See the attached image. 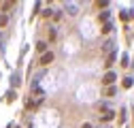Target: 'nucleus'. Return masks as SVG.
I'll return each instance as SVG.
<instances>
[{
	"label": "nucleus",
	"instance_id": "nucleus-1",
	"mask_svg": "<svg viewBox=\"0 0 134 128\" xmlns=\"http://www.w3.org/2000/svg\"><path fill=\"white\" fill-rule=\"evenodd\" d=\"M49 62H53V54H51V51H47V54L41 56V64H43V66H45V64H49Z\"/></svg>",
	"mask_w": 134,
	"mask_h": 128
},
{
	"label": "nucleus",
	"instance_id": "nucleus-2",
	"mask_svg": "<svg viewBox=\"0 0 134 128\" xmlns=\"http://www.w3.org/2000/svg\"><path fill=\"white\" fill-rule=\"evenodd\" d=\"M102 81H104L107 86H109V83H113V81H115V73H111V71H109V73L102 77Z\"/></svg>",
	"mask_w": 134,
	"mask_h": 128
},
{
	"label": "nucleus",
	"instance_id": "nucleus-3",
	"mask_svg": "<svg viewBox=\"0 0 134 128\" xmlns=\"http://www.w3.org/2000/svg\"><path fill=\"white\" fill-rule=\"evenodd\" d=\"M38 103H41V100H30V103H26V107H28V109H36Z\"/></svg>",
	"mask_w": 134,
	"mask_h": 128
},
{
	"label": "nucleus",
	"instance_id": "nucleus-4",
	"mask_svg": "<svg viewBox=\"0 0 134 128\" xmlns=\"http://www.w3.org/2000/svg\"><path fill=\"white\" fill-rule=\"evenodd\" d=\"M7 24H9V17H7V15H0V28L7 26Z\"/></svg>",
	"mask_w": 134,
	"mask_h": 128
},
{
	"label": "nucleus",
	"instance_id": "nucleus-5",
	"mask_svg": "<svg viewBox=\"0 0 134 128\" xmlns=\"http://www.w3.org/2000/svg\"><path fill=\"white\" fill-rule=\"evenodd\" d=\"M45 47H47V45H45L43 41H38V43H36V49H38V51H45Z\"/></svg>",
	"mask_w": 134,
	"mask_h": 128
},
{
	"label": "nucleus",
	"instance_id": "nucleus-6",
	"mask_svg": "<svg viewBox=\"0 0 134 128\" xmlns=\"http://www.w3.org/2000/svg\"><path fill=\"white\" fill-rule=\"evenodd\" d=\"M104 94H107V96H113V94H115V88H107Z\"/></svg>",
	"mask_w": 134,
	"mask_h": 128
},
{
	"label": "nucleus",
	"instance_id": "nucleus-7",
	"mask_svg": "<svg viewBox=\"0 0 134 128\" xmlns=\"http://www.w3.org/2000/svg\"><path fill=\"white\" fill-rule=\"evenodd\" d=\"M130 86H132V79H130V77L124 79V88H130Z\"/></svg>",
	"mask_w": 134,
	"mask_h": 128
},
{
	"label": "nucleus",
	"instance_id": "nucleus-8",
	"mask_svg": "<svg viewBox=\"0 0 134 128\" xmlns=\"http://www.w3.org/2000/svg\"><path fill=\"white\" fill-rule=\"evenodd\" d=\"M109 120H113V113H111V111H109V113L102 118V122H109Z\"/></svg>",
	"mask_w": 134,
	"mask_h": 128
},
{
	"label": "nucleus",
	"instance_id": "nucleus-9",
	"mask_svg": "<svg viewBox=\"0 0 134 128\" xmlns=\"http://www.w3.org/2000/svg\"><path fill=\"white\" fill-rule=\"evenodd\" d=\"M83 128H92V124H83Z\"/></svg>",
	"mask_w": 134,
	"mask_h": 128
}]
</instances>
